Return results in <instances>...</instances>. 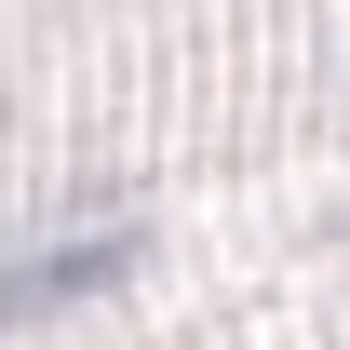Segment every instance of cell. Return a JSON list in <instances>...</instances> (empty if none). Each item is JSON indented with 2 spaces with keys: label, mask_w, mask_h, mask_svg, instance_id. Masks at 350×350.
Listing matches in <instances>:
<instances>
[{
  "label": "cell",
  "mask_w": 350,
  "mask_h": 350,
  "mask_svg": "<svg viewBox=\"0 0 350 350\" xmlns=\"http://www.w3.org/2000/svg\"><path fill=\"white\" fill-rule=\"evenodd\" d=\"M148 256L135 229H81V243H41L27 269H0V323H54V310H81V297H108L122 269Z\"/></svg>",
  "instance_id": "obj_1"
}]
</instances>
